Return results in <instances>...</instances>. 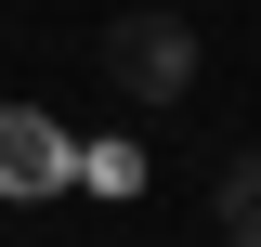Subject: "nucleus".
Here are the masks:
<instances>
[{
	"mask_svg": "<svg viewBox=\"0 0 261 247\" xmlns=\"http://www.w3.org/2000/svg\"><path fill=\"white\" fill-rule=\"evenodd\" d=\"M105 78H118L130 104H183L196 91V26L183 13H118V26H105Z\"/></svg>",
	"mask_w": 261,
	"mask_h": 247,
	"instance_id": "obj_1",
	"label": "nucleus"
},
{
	"mask_svg": "<svg viewBox=\"0 0 261 247\" xmlns=\"http://www.w3.org/2000/svg\"><path fill=\"white\" fill-rule=\"evenodd\" d=\"M222 247H261V143L222 169Z\"/></svg>",
	"mask_w": 261,
	"mask_h": 247,
	"instance_id": "obj_2",
	"label": "nucleus"
}]
</instances>
